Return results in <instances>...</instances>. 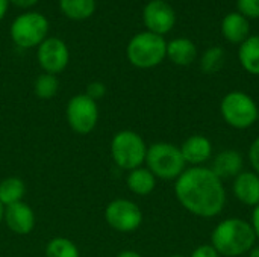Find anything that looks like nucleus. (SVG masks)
<instances>
[{
	"label": "nucleus",
	"instance_id": "1",
	"mask_svg": "<svg viewBox=\"0 0 259 257\" xmlns=\"http://www.w3.org/2000/svg\"><path fill=\"white\" fill-rule=\"evenodd\" d=\"M175 195L187 212L203 220L219 217L226 204L223 180L209 167L187 168L176 179Z\"/></svg>",
	"mask_w": 259,
	"mask_h": 257
},
{
	"label": "nucleus",
	"instance_id": "2",
	"mask_svg": "<svg viewBox=\"0 0 259 257\" xmlns=\"http://www.w3.org/2000/svg\"><path fill=\"white\" fill-rule=\"evenodd\" d=\"M255 244V232L250 223L243 218H226L220 221L211 233V245L220 256H244Z\"/></svg>",
	"mask_w": 259,
	"mask_h": 257
},
{
	"label": "nucleus",
	"instance_id": "3",
	"mask_svg": "<svg viewBox=\"0 0 259 257\" xmlns=\"http://www.w3.org/2000/svg\"><path fill=\"white\" fill-rule=\"evenodd\" d=\"M144 164L156 179L162 180H176L187 170V162L184 161L181 148L164 141L147 147Z\"/></svg>",
	"mask_w": 259,
	"mask_h": 257
},
{
	"label": "nucleus",
	"instance_id": "4",
	"mask_svg": "<svg viewBox=\"0 0 259 257\" xmlns=\"http://www.w3.org/2000/svg\"><path fill=\"white\" fill-rule=\"evenodd\" d=\"M126 55L134 67L141 70L153 68L167 58V42L161 35L140 32L129 41Z\"/></svg>",
	"mask_w": 259,
	"mask_h": 257
},
{
	"label": "nucleus",
	"instance_id": "5",
	"mask_svg": "<svg viewBox=\"0 0 259 257\" xmlns=\"http://www.w3.org/2000/svg\"><path fill=\"white\" fill-rule=\"evenodd\" d=\"M220 114L225 123L237 130L252 127L259 118V109L252 95L243 91L228 92L220 103Z\"/></svg>",
	"mask_w": 259,
	"mask_h": 257
},
{
	"label": "nucleus",
	"instance_id": "6",
	"mask_svg": "<svg viewBox=\"0 0 259 257\" xmlns=\"http://www.w3.org/2000/svg\"><path fill=\"white\" fill-rule=\"evenodd\" d=\"M147 145L141 135L134 130H121L111 141V156L121 170L132 171L146 162Z\"/></svg>",
	"mask_w": 259,
	"mask_h": 257
},
{
	"label": "nucleus",
	"instance_id": "7",
	"mask_svg": "<svg viewBox=\"0 0 259 257\" xmlns=\"http://www.w3.org/2000/svg\"><path fill=\"white\" fill-rule=\"evenodd\" d=\"M49 32V20L39 12H24L11 24V38L21 48L38 47Z\"/></svg>",
	"mask_w": 259,
	"mask_h": 257
},
{
	"label": "nucleus",
	"instance_id": "8",
	"mask_svg": "<svg viewBox=\"0 0 259 257\" xmlns=\"http://www.w3.org/2000/svg\"><path fill=\"white\" fill-rule=\"evenodd\" d=\"M65 115L73 132L79 135H88L96 129L99 121L97 101L91 100L87 94H77L68 100Z\"/></svg>",
	"mask_w": 259,
	"mask_h": 257
},
{
	"label": "nucleus",
	"instance_id": "9",
	"mask_svg": "<svg viewBox=\"0 0 259 257\" xmlns=\"http://www.w3.org/2000/svg\"><path fill=\"white\" fill-rule=\"evenodd\" d=\"M105 220L114 230L121 233H132L141 226L143 212L137 203L126 198H117L106 206Z\"/></svg>",
	"mask_w": 259,
	"mask_h": 257
},
{
	"label": "nucleus",
	"instance_id": "10",
	"mask_svg": "<svg viewBox=\"0 0 259 257\" xmlns=\"http://www.w3.org/2000/svg\"><path fill=\"white\" fill-rule=\"evenodd\" d=\"M70 61V52L65 42L59 38H46L38 45V62L44 73L58 74L65 70Z\"/></svg>",
	"mask_w": 259,
	"mask_h": 257
},
{
	"label": "nucleus",
	"instance_id": "11",
	"mask_svg": "<svg viewBox=\"0 0 259 257\" xmlns=\"http://www.w3.org/2000/svg\"><path fill=\"white\" fill-rule=\"evenodd\" d=\"M143 21L147 32L164 36L176 24V12L165 0H150L143 11Z\"/></svg>",
	"mask_w": 259,
	"mask_h": 257
},
{
	"label": "nucleus",
	"instance_id": "12",
	"mask_svg": "<svg viewBox=\"0 0 259 257\" xmlns=\"http://www.w3.org/2000/svg\"><path fill=\"white\" fill-rule=\"evenodd\" d=\"M3 220L8 229L15 235H29L35 227V214L24 201L6 206Z\"/></svg>",
	"mask_w": 259,
	"mask_h": 257
},
{
	"label": "nucleus",
	"instance_id": "13",
	"mask_svg": "<svg viewBox=\"0 0 259 257\" xmlns=\"http://www.w3.org/2000/svg\"><path fill=\"white\" fill-rule=\"evenodd\" d=\"M179 148L184 161L191 167H203L212 158V142L205 135H191Z\"/></svg>",
	"mask_w": 259,
	"mask_h": 257
},
{
	"label": "nucleus",
	"instance_id": "14",
	"mask_svg": "<svg viewBox=\"0 0 259 257\" xmlns=\"http://www.w3.org/2000/svg\"><path fill=\"white\" fill-rule=\"evenodd\" d=\"M235 198L244 206L255 208L259 204V176L253 171L240 173L232 182Z\"/></svg>",
	"mask_w": 259,
	"mask_h": 257
},
{
	"label": "nucleus",
	"instance_id": "15",
	"mask_svg": "<svg viewBox=\"0 0 259 257\" xmlns=\"http://www.w3.org/2000/svg\"><path fill=\"white\" fill-rule=\"evenodd\" d=\"M209 168L222 180L235 179L240 173L244 171V158L240 151L228 148L212 158V165Z\"/></svg>",
	"mask_w": 259,
	"mask_h": 257
},
{
	"label": "nucleus",
	"instance_id": "16",
	"mask_svg": "<svg viewBox=\"0 0 259 257\" xmlns=\"http://www.w3.org/2000/svg\"><path fill=\"white\" fill-rule=\"evenodd\" d=\"M222 35L232 44H241L250 36L249 18L240 12L228 14L222 21Z\"/></svg>",
	"mask_w": 259,
	"mask_h": 257
},
{
	"label": "nucleus",
	"instance_id": "17",
	"mask_svg": "<svg viewBox=\"0 0 259 257\" xmlns=\"http://www.w3.org/2000/svg\"><path fill=\"white\" fill-rule=\"evenodd\" d=\"M167 58L179 67L191 65L197 58V47L188 38H175L167 42Z\"/></svg>",
	"mask_w": 259,
	"mask_h": 257
},
{
	"label": "nucleus",
	"instance_id": "18",
	"mask_svg": "<svg viewBox=\"0 0 259 257\" xmlns=\"http://www.w3.org/2000/svg\"><path fill=\"white\" fill-rule=\"evenodd\" d=\"M126 185L129 188L131 192L146 197L149 194H152L156 188V177L152 174V171L146 167H140L135 168L132 171H129L127 179H126Z\"/></svg>",
	"mask_w": 259,
	"mask_h": 257
},
{
	"label": "nucleus",
	"instance_id": "19",
	"mask_svg": "<svg viewBox=\"0 0 259 257\" xmlns=\"http://www.w3.org/2000/svg\"><path fill=\"white\" fill-rule=\"evenodd\" d=\"M238 59L249 74L259 76V35H250L240 44Z\"/></svg>",
	"mask_w": 259,
	"mask_h": 257
},
{
	"label": "nucleus",
	"instance_id": "20",
	"mask_svg": "<svg viewBox=\"0 0 259 257\" xmlns=\"http://www.w3.org/2000/svg\"><path fill=\"white\" fill-rule=\"evenodd\" d=\"M62 14L74 21L90 18L96 11V0H59Z\"/></svg>",
	"mask_w": 259,
	"mask_h": 257
},
{
	"label": "nucleus",
	"instance_id": "21",
	"mask_svg": "<svg viewBox=\"0 0 259 257\" xmlns=\"http://www.w3.org/2000/svg\"><path fill=\"white\" fill-rule=\"evenodd\" d=\"M26 185L20 177H6L0 182V203L6 208L23 201Z\"/></svg>",
	"mask_w": 259,
	"mask_h": 257
},
{
	"label": "nucleus",
	"instance_id": "22",
	"mask_svg": "<svg viewBox=\"0 0 259 257\" xmlns=\"http://www.w3.org/2000/svg\"><path fill=\"white\" fill-rule=\"evenodd\" d=\"M59 89V80L55 74L44 73L38 76L33 82V92L41 100H50L56 95Z\"/></svg>",
	"mask_w": 259,
	"mask_h": 257
},
{
	"label": "nucleus",
	"instance_id": "23",
	"mask_svg": "<svg viewBox=\"0 0 259 257\" xmlns=\"http://www.w3.org/2000/svg\"><path fill=\"white\" fill-rule=\"evenodd\" d=\"M46 257H79V250L73 241L55 238L46 247Z\"/></svg>",
	"mask_w": 259,
	"mask_h": 257
},
{
	"label": "nucleus",
	"instance_id": "24",
	"mask_svg": "<svg viewBox=\"0 0 259 257\" xmlns=\"http://www.w3.org/2000/svg\"><path fill=\"white\" fill-rule=\"evenodd\" d=\"M225 50L222 47H211L208 48L203 55H202V59H200V67L205 73L208 74H212V73H217L223 64H225Z\"/></svg>",
	"mask_w": 259,
	"mask_h": 257
},
{
	"label": "nucleus",
	"instance_id": "25",
	"mask_svg": "<svg viewBox=\"0 0 259 257\" xmlns=\"http://www.w3.org/2000/svg\"><path fill=\"white\" fill-rule=\"evenodd\" d=\"M237 6L246 18H259V0H237Z\"/></svg>",
	"mask_w": 259,
	"mask_h": 257
},
{
	"label": "nucleus",
	"instance_id": "26",
	"mask_svg": "<svg viewBox=\"0 0 259 257\" xmlns=\"http://www.w3.org/2000/svg\"><path fill=\"white\" fill-rule=\"evenodd\" d=\"M85 94H87L91 100L97 101V100H100V98L105 97V94H106V86H105V83H102V82H99V80L91 82V83L87 86V92H85Z\"/></svg>",
	"mask_w": 259,
	"mask_h": 257
},
{
	"label": "nucleus",
	"instance_id": "27",
	"mask_svg": "<svg viewBox=\"0 0 259 257\" xmlns=\"http://www.w3.org/2000/svg\"><path fill=\"white\" fill-rule=\"evenodd\" d=\"M249 162H250L253 173H256L259 176V136L256 139H253V142L249 147Z\"/></svg>",
	"mask_w": 259,
	"mask_h": 257
},
{
	"label": "nucleus",
	"instance_id": "28",
	"mask_svg": "<svg viewBox=\"0 0 259 257\" xmlns=\"http://www.w3.org/2000/svg\"><path fill=\"white\" fill-rule=\"evenodd\" d=\"M190 257H222L211 244H202L194 248Z\"/></svg>",
	"mask_w": 259,
	"mask_h": 257
},
{
	"label": "nucleus",
	"instance_id": "29",
	"mask_svg": "<svg viewBox=\"0 0 259 257\" xmlns=\"http://www.w3.org/2000/svg\"><path fill=\"white\" fill-rule=\"evenodd\" d=\"M253 232H255V236H256V241H259V204L253 208L252 211V220L249 221Z\"/></svg>",
	"mask_w": 259,
	"mask_h": 257
},
{
	"label": "nucleus",
	"instance_id": "30",
	"mask_svg": "<svg viewBox=\"0 0 259 257\" xmlns=\"http://www.w3.org/2000/svg\"><path fill=\"white\" fill-rule=\"evenodd\" d=\"M39 0H9V3L15 5L17 8H32L33 5H36Z\"/></svg>",
	"mask_w": 259,
	"mask_h": 257
},
{
	"label": "nucleus",
	"instance_id": "31",
	"mask_svg": "<svg viewBox=\"0 0 259 257\" xmlns=\"http://www.w3.org/2000/svg\"><path fill=\"white\" fill-rule=\"evenodd\" d=\"M8 6H9V0H0V21H2L3 17L6 15Z\"/></svg>",
	"mask_w": 259,
	"mask_h": 257
},
{
	"label": "nucleus",
	"instance_id": "32",
	"mask_svg": "<svg viewBox=\"0 0 259 257\" xmlns=\"http://www.w3.org/2000/svg\"><path fill=\"white\" fill-rule=\"evenodd\" d=\"M117 257H143L140 253L134 251V250H124V251H120Z\"/></svg>",
	"mask_w": 259,
	"mask_h": 257
},
{
	"label": "nucleus",
	"instance_id": "33",
	"mask_svg": "<svg viewBox=\"0 0 259 257\" xmlns=\"http://www.w3.org/2000/svg\"><path fill=\"white\" fill-rule=\"evenodd\" d=\"M247 254H249L247 257H259V244L258 245H255V247H253Z\"/></svg>",
	"mask_w": 259,
	"mask_h": 257
},
{
	"label": "nucleus",
	"instance_id": "34",
	"mask_svg": "<svg viewBox=\"0 0 259 257\" xmlns=\"http://www.w3.org/2000/svg\"><path fill=\"white\" fill-rule=\"evenodd\" d=\"M3 214H5V206L0 203V223L3 221Z\"/></svg>",
	"mask_w": 259,
	"mask_h": 257
},
{
	"label": "nucleus",
	"instance_id": "35",
	"mask_svg": "<svg viewBox=\"0 0 259 257\" xmlns=\"http://www.w3.org/2000/svg\"><path fill=\"white\" fill-rule=\"evenodd\" d=\"M170 257H185V256H182V254H173V256H170Z\"/></svg>",
	"mask_w": 259,
	"mask_h": 257
}]
</instances>
